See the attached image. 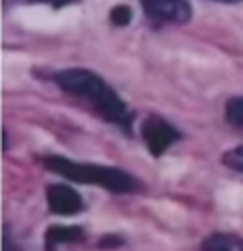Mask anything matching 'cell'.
<instances>
[{"label":"cell","instance_id":"cell-1","mask_svg":"<svg viewBox=\"0 0 243 251\" xmlns=\"http://www.w3.org/2000/svg\"><path fill=\"white\" fill-rule=\"evenodd\" d=\"M51 82L61 92L86 101L103 120L120 127L125 133H133L135 116L131 109L114 92V88L106 84V80L99 76L95 71L82 69V67L61 69L51 75Z\"/></svg>","mask_w":243,"mask_h":251},{"label":"cell","instance_id":"cell-2","mask_svg":"<svg viewBox=\"0 0 243 251\" xmlns=\"http://www.w3.org/2000/svg\"><path fill=\"white\" fill-rule=\"evenodd\" d=\"M44 168L48 172L61 175L73 183L80 185H95L112 192V194H129L139 190V181L131 173L123 172L114 166H101L90 162H74L67 156H51L44 158Z\"/></svg>","mask_w":243,"mask_h":251},{"label":"cell","instance_id":"cell-3","mask_svg":"<svg viewBox=\"0 0 243 251\" xmlns=\"http://www.w3.org/2000/svg\"><path fill=\"white\" fill-rule=\"evenodd\" d=\"M141 137L152 156L160 158L175 143L181 141L182 133L171 122H167L166 118L158 114H150L141 124Z\"/></svg>","mask_w":243,"mask_h":251},{"label":"cell","instance_id":"cell-4","mask_svg":"<svg viewBox=\"0 0 243 251\" xmlns=\"http://www.w3.org/2000/svg\"><path fill=\"white\" fill-rule=\"evenodd\" d=\"M145 16L162 25H186L192 19L190 0H141Z\"/></svg>","mask_w":243,"mask_h":251},{"label":"cell","instance_id":"cell-5","mask_svg":"<svg viewBox=\"0 0 243 251\" xmlns=\"http://www.w3.org/2000/svg\"><path fill=\"white\" fill-rule=\"evenodd\" d=\"M46 202L49 211L61 217H73L86 209L82 196L73 187L63 183H53L46 188Z\"/></svg>","mask_w":243,"mask_h":251},{"label":"cell","instance_id":"cell-6","mask_svg":"<svg viewBox=\"0 0 243 251\" xmlns=\"http://www.w3.org/2000/svg\"><path fill=\"white\" fill-rule=\"evenodd\" d=\"M86 240V230L76 225H51L44 232V250L57 251L61 246H71V244H82Z\"/></svg>","mask_w":243,"mask_h":251},{"label":"cell","instance_id":"cell-7","mask_svg":"<svg viewBox=\"0 0 243 251\" xmlns=\"http://www.w3.org/2000/svg\"><path fill=\"white\" fill-rule=\"evenodd\" d=\"M201 251H243V238L232 232H213L199 246Z\"/></svg>","mask_w":243,"mask_h":251},{"label":"cell","instance_id":"cell-8","mask_svg":"<svg viewBox=\"0 0 243 251\" xmlns=\"http://www.w3.org/2000/svg\"><path fill=\"white\" fill-rule=\"evenodd\" d=\"M224 120L236 129H243V95L230 97L224 105Z\"/></svg>","mask_w":243,"mask_h":251},{"label":"cell","instance_id":"cell-9","mask_svg":"<svg viewBox=\"0 0 243 251\" xmlns=\"http://www.w3.org/2000/svg\"><path fill=\"white\" fill-rule=\"evenodd\" d=\"M222 164L226 166L228 170L243 173V145H238V147L226 151L222 154Z\"/></svg>","mask_w":243,"mask_h":251},{"label":"cell","instance_id":"cell-10","mask_svg":"<svg viewBox=\"0 0 243 251\" xmlns=\"http://www.w3.org/2000/svg\"><path fill=\"white\" fill-rule=\"evenodd\" d=\"M131 17H133V12L129 6L122 4V6H114L110 10V23L116 25V27H127L131 23Z\"/></svg>","mask_w":243,"mask_h":251},{"label":"cell","instance_id":"cell-11","mask_svg":"<svg viewBox=\"0 0 243 251\" xmlns=\"http://www.w3.org/2000/svg\"><path fill=\"white\" fill-rule=\"evenodd\" d=\"M19 4H46L53 10H61V8H67V6H73L78 4L80 0H17Z\"/></svg>","mask_w":243,"mask_h":251},{"label":"cell","instance_id":"cell-12","mask_svg":"<svg viewBox=\"0 0 243 251\" xmlns=\"http://www.w3.org/2000/svg\"><path fill=\"white\" fill-rule=\"evenodd\" d=\"M125 242L122 236L116 234H108V236H101L99 242H97V248L99 250H116V248H122Z\"/></svg>","mask_w":243,"mask_h":251},{"label":"cell","instance_id":"cell-13","mask_svg":"<svg viewBox=\"0 0 243 251\" xmlns=\"http://www.w3.org/2000/svg\"><path fill=\"white\" fill-rule=\"evenodd\" d=\"M4 240H2V251H25L17 242H15L14 238H12V232H10V226L6 225L4 226V236H2Z\"/></svg>","mask_w":243,"mask_h":251},{"label":"cell","instance_id":"cell-14","mask_svg":"<svg viewBox=\"0 0 243 251\" xmlns=\"http://www.w3.org/2000/svg\"><path fill=\"white\" fill-rule=\"evenodd\" d=\"M213 2H220V4H240L243 0H213Z\"/></svg>","mask_w":243,"mask_h":251}]
</instances>
